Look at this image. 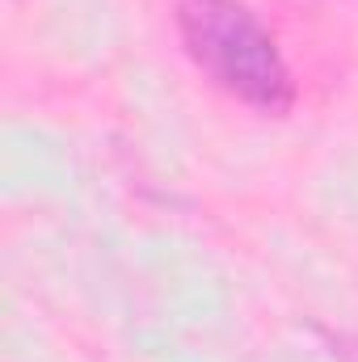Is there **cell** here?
Here are the masks:
<instances>
[{
	"label": "cell",
	"instance_id": "1",
	"mask_svg": "<svg viewBox=\"0 0 358 362\" xmlns=\"http://www.w3.org/2000/svg\"><path fill=\"white\" fill-rule=\"evenodd\" d=\"M181 47L194 68L228 97L262 110L287 114L295 105L291 68L258 13L241 0H173Z\"/></svg>",
	"mask_w": 358,
	"mask_h": 362
}]
</instances>
